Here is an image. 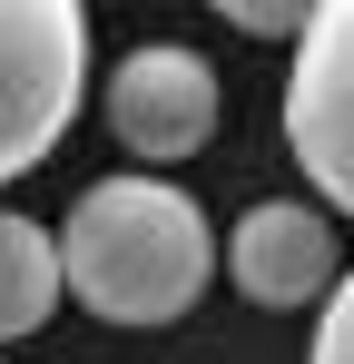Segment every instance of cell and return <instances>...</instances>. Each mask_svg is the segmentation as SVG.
<instances>
[{"instance_id":"obj_2","label":"cell","mask_w":354,"mask_h":364,"mask_svg":"<svg viewBox=\"0 0 354 364\" xmlns=\"http://www.w3.org/2000/svg\"><path fill=\"white\" fill-rule=\"evenodd\" d=\"M89 89V10L79 0H0V187L50 158Z\"/></svg>"},{"instance_id":"obj_5","label":"cell","mask_w":354,"mask_h":364,"mask_svg":"<svg viewBox=\"0 0 354 364\" xmlns=\"http://www.w3.org/2000/svg\"><path fill=\"white\" fill-rule=\"evenodd\" d=\"M217 266L236 276V296H256V305L286 315V305L335 296V227L305 197H266V207L236 217V237L217 246Z\"/></svg>"},{"instance_id":"obj_4","label":"cell","mask_w":354,"mask_h":364,"mask_svg":"<svg viewBox=\"0 0 354 364\" xmlns=\"http://www.w3.org/2000/svg\"><path fill=\"white\" fill-rule=\"evenodd\" d=\"M99 109H109L118 148L158 178L177 158H197L207 138H217V109H227V89H217V69L197 60L187 40H148V50H128L109 69V89H99Z\"/></svg>"},{"instance_id":"obj_1","label":"cell","mask_w":354,"mask_h":364,"mask_svg":"<svg viewBox=\"0 0 354 364\" xmlns=\"http://www.w3.org/2000/svg\"><path fill=\"white\" fill-rule=\"evenodd\" d=\"M217 276V227L177 178L118 168V178L79 187L69 227H59V296H79L99 325H177Z\"/></svg>"},{"instance_id":"obj_3","label":"cell","mask_w":354,"mask_h":364,"mask_svg":"<svg viewBox=\"0 0 354 364\" xmlns=\"http://www.w3.org/2000/svg\"><path fill=\"white\" fill-rule=\"evenodd\" d=\"M286 148H295V168L315 178V197L354 217V0L305 10V30H295Z\"/></svg>"},{"instance_id":"obj_6","label":"cell","mask_w":354,"mask_h":364,"mask_svg":"<svg viewBox=\"0 0 354 364\" xmlns=\"http://www.w3.org/2000/svg\"><path fill=\"white\" fill-rule=\"evenodd\" d=\"M50 315H59V237L40 217L0 207V345L40 335Z\"/></svg>"},{"instance_id":"obj_7","label":"cell","mask_w":354,"mask_h":364,"mask_svg":"<svg viewBox=\"0 0 354 364\" xmlns=\"http://www.w3.org/2000/svg\"><path fill=\"white\" fill-rule=\"evenodd\" d=\"M305 364H354V276H335V296L315 315V355Z\"/></svg>"},{"instance_id":"obj_8","label":"cell","mask_w":354,"mask_h":364,"mask_svg":"<svg viewBox=\"0 0 354 364\" xmlns=\"http://www.w3.org/2000/svg\"><path fill=\"white\" fill-rule=\"evenodd\" d=\"M227 20L246 40H295V30H305V10H276V0H227Z\"/></svg>"}]
</instances>
